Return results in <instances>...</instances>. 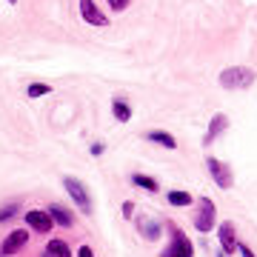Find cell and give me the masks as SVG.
Instances as JSON below:
<instances>
[{
    "label": "cell",
    "instance_id": "7402d4cb",
    "mask_svg": "<svg viewBox=\"0 0 257 257\" xmlns=\"http://www.w3.org/2000/svg\"><path fill=\"white\" fill-rule=\"evenodd\" d=\"M77 257H94V251H92L89 246H83L80 251H77Z\"/></svg>",
    "mask_w": 257,
    "mask_h": 257
},
{
    "label": "cell",
    "instance_id": "603a6c76",
    "mask_svg": "<svg viewBox=\"0 0 257 257\" xmlns=\"http://www.w3.org/2000/svg\"><path fill=\"white\" fill-rule=\"evenodd\" d=\"M92 155H103V143H94V146H92Z\"/></svg>",
    "mask_w": 257,
    "mask_h": 257
},
{
    "label": "cell",
    "instance_id": "7c38bea8",
    "mask_svg": "<svg viewBox=\"0 0 257 257\" xmlns=\"http://www.w3.org/2000/svg\"><path fill=\"white\" fill-rule=\"evenodd\" d=\"M149 140H152V143H160V146H166V149H177V140L172 138V135H169V132H149L146 135Z\"/></svg>",
    "mask_w": 257,
    "mask_h": 257
},
{
    "label": "cell",
    "instance_id": "9c48e42d",
    "mask_svg": "<svg viewBox=\"0 0 257 257\" xmlns=\"http://www.w3.org/2000/svg\"><path fill=\"white\" fill-rule=\"evenodd\" d=\"M217 237H220V246H223V251H226V257L237 248V240H234V226H231V223H223L220 229H217Z\"/></svg>",
    "mask_w": 257,
    "mask_h": 257
},
{
    "label": "cell",
    "instance_id": "ba28073f",
    "mask_svg": "<svg viewBox=\"0 0 257 257\" xmlns=\"http://www.w3.org/2000/svg\"><path fill=\"white\" fill-rule=\"evenodd\" d=\"M194 226H197L200 231H211V226H214V203H211L209 197L200 200V214H197Z\"/></svg>",
    "mask_w": 257,
    "mask_h": 257
},
{
    "label": "cell",
    "instance_id": "ac0fdd59",
    "mask_svg": "<svg viewBox=\"0 0 257 257\" xmlns=\"http://www.w3.org/2000/svg\"><path fill=\"white\" fill-rule=\"evenodd\" d=\"M49 92H52L49 83H32V86H29V97H43V94H49Z\"/></svg>",
    "mask_w": 257,
    "mask_h": 257
},
{
    "label": "cell",
    "instance_id": "d6986e66",
    "mask_svg": "<svg viewBox=\"0 0 257 257\" xmlns=\"http://www.w3.org/2000/svg\"><path fill=\"white\" fill-rule=\"evenodd\" d=\"M15 211H18V206H6V209L0 211V220H9V217H15Z\"/></svg>",
    "mask_w": 257,
    "mask_h": 257
},
{
    "label": "cell",
    "instance_id": "9a60e30c",
    "mask_svg": "<svg viewBox=\"0 0 257 257\" xmlns=\"http://www.w3.org/2000/svg\"><path fill=\"white\" fill-rule=\"evenodd\" d=\"M49 214H52V220L60 223V226H72V214H69L66 209H60V206H52V209H49Z\"/></svg>",
    "mask_w": 257,
    "mask_h": 257
},
{
    "label": "cell",
    "instance_id": "e0dca14e",
    "mask_svg": "<svg viewBox=\"0 0 257 257\" xmlns=\"http://www.w3.org/2000/svg\"><path fill=\"white\" fill-rule=\"evenodd\" d=\"M169 203L172 206H189L192 203V194L189 192H169Z\"/></svg>",
    "mask_w": 257,
    "mask_h": 257
},
{
    "label": "cell",
    "instance_id": "ffe728a7",
    "mask_svg": "<svg viewBox=\"0 0 257 257\" xmlns=\"http://www.w3.org/2000/svg\"><path fill=\"white\" fill-rule=\"evenodd\" d=\"M109 6H111L114 12H123V9L128 6V0H109Z\"/></svg>",
    "mask_w": 257,
    "mask_h": 257
},
{
    "label": "cell",
    "instance_id": "d4e9b609",
    "mask_svg": "<svg viewBox=\"0 0 257 257\" xmlns=\"http://www.w3.org/2000/svg\"><path fill=\"white\" fill-rule=\"evenodd\" d=\"M9 3H18V0H9Z\"/></svg>",
    "mask_w": 257,
    "mask_h": 257
},
{
    "label": "cell",
    "instance_id": "277c9868",
    "mask_svg": "<svg viewBox=\"0 0 257 257\" xmlns=\"http://www.w3.org/2000/svg\"><path fill=\"white\" fill-rule=\"evenodd\" d=\"M206 169H209V175L214 177V183L220 186V189H231L234 177H231V172H229L226 163H220L217 157H209V160H206Z\"/></svg>",
    "mask_w": 257,
    "mask_h": 257
},
{
    "label": "cell",
    "instance_id": "5bb4252c",
    "mask_svg": "<svg viewBox=\"0 0 257 257\" xmlns=\"http://www.w3.org/2000/svg\"><path fill=\"white\" fill-rule=\"evenodd\" d=\"M46 251H52L55 257H72V251H69V246H66V240H49V246Z\"/></svg>",
    "mask_w": 257,
    "mask_h": 257
},
{
    "label": "cell",
    "instance_id": "8fae6325",
    "mask_svg": "<svg viewBox=\"0 0 257 257\" xmlns=\"http://www.w3.org/2000/svg\"><path fill=\"white\" fill-rule=\"evenodd\" d=\"M138 226H140V231H143V237H146V240H157V237H160V223L152 220V217H138Z\"/></svg>",
    "mask_w": 257,
    "mask_h": 257
},
{
    "label": "cell",
    "instance_id": "52a82bcc",
    "mask_svg": "<svg viewBox=\"0 0 257 257\" xmlns=\"http://www.w3.org/2000/svg\"><path fill=\"white\" fill-rule=\"evenodd\" d=\"M80 15H83V20L92 23V26H106V23H109V18L94 6V0H80Z\"/></svg>",
    "mask_w": 257,
    "mask_h": 257
},
{
    "label": "cell",
    "instance_id": "30bf717a",
    "mask_svg": "<svg viewBox=\"0 0 257 257\" xmlns=\"http://www.w3.org/2000/svg\"><path fill=\"white\" fill-rule=\"evenodd\" d=\"M226 128H229V117H226V114H214L211 123H209V132H206V138H203V143H214V138L223 135Z\"/></svg>",
    "mask_w": 257,
    "mask_h": 257
},
{
    "label": "cell",
    "instance_id": "cb8c5ba5",
    "mask_svg": "<svg viewBox=\"0 0 257 257\" xmlns=\"http://www.w3.org/2000/svg\"><path fill=\"white\" fill-rule=\"evenodd\" d=\"M40 257H55V254H52V251H43V254H40Z\"/></svg>",
    "mask_w": 257,
    "mask_h": 257
},
{
    "label": "cell",
    "instance_id": "2e32d148",
    "mask_svg": "<svg viewBox=\"0 0 257 257\" xmlns=\"http://www.w3.org/2000/svg\"><path fill=\"white\" fill-rule=\"evenodd\" d=\"M132 180H135V186H140V189H146V192H157V180H152L149 175H135Z\"/></svg>",
    "mask_w": 257,
    "mask_h": 257
},
{
    "label": "cell",
    "instance_id": "8992f818",
    "mask_svg": "<svg viewBox=\"0 0 257 257\" xmlns=\"http://www.w3.org/2000/svg\"><path fill=\"white\" fill-rule=\"evenodd\" d=\"M26 240H29V234H26V231H23V229H15V231L9 234V237L3 240V246H0V254H3V257L18 254L20 248L26 246Z\"/></svg>",
    "mask_w": 257,
    "mask_h": 257
},
{
    "label": "cell",
    "instance_id": "3957f363",
    "mask_svg": "<svg viewBox=\"0 0 257 257\" xmlns=\"http://www.w3.org/2000/svg\"><path fill=\"white\" fill-rule=\"evenodd\" d=\"M160 257H194V248H192V243H189V237H186L183 231L172 229V246L166 248Z\"/></svg>",
    "mask_w": 257,
    "mask_h": 257
},
{
    "label": "cell",
    "instance_id": "6da1fadb",
    "mask_svg": "<svg viewBox=\"0 0 257 257\" xmlns=\"http://www.w3.org/2000/svg\"><path fill=\"white\" fill-rule=\"evenodd\" d=\"M217 80L223 89H248L257 80V74L254 69H246V66H231V69H223Z\"/></svg>",
    "mask_w": 257,
    "mask_h": 257
},
{
    "label": "cell",
    "instance_id": "5b68a950",
    "mask_svg": "<svg viewBox=\"0 0 257 257\" xmlns=\"http://www.w3.org/2000/svg\"><path fill=\"white\" fill-rule=\"evenodd\" d=\"M26 226L29 229L40 231V234H46V231H52V226H55V220H52V214L43 209H32L26 211Z\"/></svg>",
    "mask_w": 257,
    "mask_h": 257
},
{
    "label": "cell",
    "instance_id": "44dd1931",
    "mask_svg": "<svg viewBox=\"0 0 257 257\" xmlns=\"http://www.w3.org/2000/svg\"><path fill=\"white\" fill-rule=\"evenodd\" d=\"M237 248H240V254H243V257H257L254 251H251L248 246H243V243H237Z\"/></svg>",
    "mask_w": 257,
    "mask_h": 257
},
{
    "label": "cell",
    "instance_id": "4fadbf2b",
    "mask_svg": "<svg viewBox=\"0 0 257 257\" xmlns=\"http://www.w3.org/2000/svg\"><path fill=\"white\" fill-rule=\"evenodd\" d=\"M111 111H114V117H117L120 123H126V120L132 117V109H128V103H126V100H120V97L111 103Z\"/></svg>",
    "mask_w": 257,
    "mask_h": 257
},
{
    "label": "cell",
    "instance_id": "7a4b0ae2",
    "mask_svg": "<svg viewBox=\"0 0 257 257\" xmlns=\"http://www.w3.org/2000/svg\"><path fill=\"white\" fill-rule=\"evenodd\" d=\"M63 186H66V192L72 194V200L80 206V211H92V200H89V192H86V186L77 180V177H63Z\"/></svg>",
    "mask_w": 257,
    "mask_h": 257
},
{
    "label": "cell",
    "instance_id": "484cf974",
    "mask_svg": "<svg viewBox=\"0 0 257 257\" xmlns=\"http://www.w3.org/2000/svg\"><path fill=\"white\" fill-rule=\"evenodd\" d=\"M220 257H226V254H220Z\"/></svg>",
    "mask_w": 257,
    "mask_h": 257
}]
</instances>
